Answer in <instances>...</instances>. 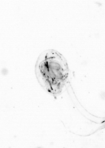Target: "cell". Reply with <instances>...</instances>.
<instances>
[{"label":"cell","mask_w":105,"mask_h":148,"mask_svg":"<svg viewBox=\"0 0 105 148\" xmlns=\"http://www.w3.org/2000/svg\"><path fill=\"white\" fill-rule=\"evenodd\" d=\"M51 56V53H47L43 57L38 66V72L40 73L41 78L47 89L52 92L59 90L68 74V69L64 60L58 54L57 57ZM58 55V54H57Z\"/></svg>","instance_id":"6da1fadb"}]
</instances>
